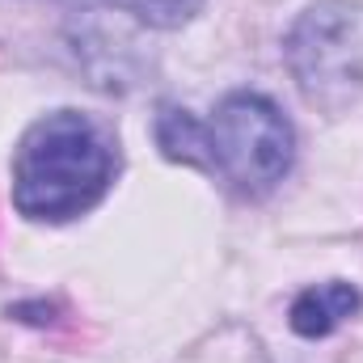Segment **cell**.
Here are the masks:
<instances>
[{"instance_id":"cell-1","label":"cell","mask_w":363,"mask_h":363,"mask_svg":"<svg viewBox=\"0 0 363 363\" xmlns=\"http://www.w3.org/2000/svg\"><path fill=\"white\" fill-rule=\"evenodd\" d=\"M118 169L101 123L81 110H55L26 127L13 152V207L38 224H64L93 211Z\"/></svg>"},{"instance_id":"cell-2","label":"cell","mask_w":363,"mask_h":363,"mask_svg":"<svg viewBox=\"0 0 363 363\" xmlns=\"http://www.w3.org/2000/svg\"><path fill=\"white\" fill-rule=\"evenodd\" d=\"M283 60L308 106L347 114L363 97V0H313L283 38Z\"/></svg>"},{"instance_id":"cell-3","label":"cell","mask_w":363,"mask_h":363,"mask_svg":"<svg viewBox=\"0 0 363 363\" xmlns=\"http://www.w3.org/2000/svg\"><path fill=\"white\" fill-rule=\"evenodd\" d=\"M207 135H211V174L250 199L274 190L296 161V127L262 93H228L216 106Z\"/></svg>"},{"instance_id":"cell-4","label":"cell","mask_w":363,"mask_h":363,"mask_svg":"<svg viewBox=\"0 0 363 363\" xmlns=\"http://www.w3.org/2000/svg\"><path fill=\"white\" fill-rule=\"evenodd\" d=\"M359 308H363L359 287L347 283V279H330V283L304 287V291L291 300V308H287V325H291L300 338L317 342V338H330L338 325H347Z\"/></svg>"},{"instance_id":"cell-5","label":"cell","mask_w":363,"mask_h":363,"mask_svg":"<svg viewBox=\"0 0 363 363\" xmlns=\"http://www.w3.org/2000/svg\"><path fill=\"white\" fill-rule=\"evenodd\" d=\"M152 135H157V148H161L165 161L211 174V135H207V123L194 118L190 110H182V106H161Z\"/></svg>"},{"instance_id":"cell-6","label":"cell","mask_w":363,"mask_h":363,"mask_svg":"<svg viewBox=\"0 0 363 363\" xmlns=\"http://www.w3.org/2000/svg\"><path fill=\"white\" fill-rule=\"evenodd\" d=\"M123 9H131L144 26H157V30H178V26H186V21L203 9V0H127Z\"/></svg>"},{"instance_id":"cell-7","label":"cell","mask_w":363,"mask_h":363,"mask_svg":"<svg viewBox=\"0 0 363 363\" xmlns=\"http://www.w3.org/2000/svg\"><path fill=\"white\" fill-rule=\"evenodd\" d=\"M106 4H127V0H106Z\"/></svg>"}]
</instances>
